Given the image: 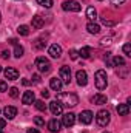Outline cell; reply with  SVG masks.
<instances>
[{
	"instance_id": "cell-38",
	"label": "cell",
	"mask_w": 131,
	"mask_h": 133,
	"mask_svg": "<svg viewBox=\"0 0 131 133\" xmlns=\"http://www.w3.org/2000/svg\"><path fill=\"white\" fill-rule=\"evenodd\" d=\"M42 98H45V99L49 98V91H48V90H43V91H42Z\"/></svg>"
},
{
	"instance_id": "cell-42",
	"label": "cell",
	"mask_w": 131,
	"mask_h": 133,
	"mask_svg": "<svg viewBox=\"0 0 131 133\" xmlns=\"http://www.w3.org/2000/svg\"><path fill=\"white\" fill-rule=\"evenodd\" d=\"M8 42H9L11 45H17V39H9Z\"/></svg>"
},
{
	"instance_id": "cell-48",
	"label": "cell",
	"mask_w": 131,
	"mask_h": 133,
	"mask_svg": "<svg viewBox=\"0 0 131 133\" xmlns=\"http://www.w3.org/2000/svg\"><path fill=\"white\" fill-rule=\"evenodd\" d=\"M100 2H102V0H100Z\"/></svg>"
},
{
	"instance_id": "cell-8",
	"label": "cell",
	"mask_w": 131,
	"mask_h": 133,
	"mask_svg": "<svg viewBox=\"0 0 131 133\" xmlns=\"http://www.w3.org/2000/svg\"><path fill=\"white\" fill-rule=\"evenodd\" d=\"M76 79H77V84H79L80 87H85V85L88 84V74H86V71L79 70V71L76 73Z\"/></svg>"
},
{
	"instance_id": "cell-6",
	"label": "cell",
	"mask_w": 131,
	"mask_h": 133,
	"mask_svg": "<svg viewBox=\"0 0 131 133\" xmlns=\"http://www.w3.org/2000/svg\"><path fill=\"white\" fill-rule=\"evenodd\" d=\"M59 74H60V81H62V84H69L71 82V68L69 66H60V70H59Z\"/></svg>"
},
{
	"instance_id": "cell-11",
	"label": "cell",
	"mask_w": 131,
	"mask_h": 133,
	"mask_svg": "<svg viewBox=\"0 0 131 133\" xmlns=\"http://www.w3.org/2000/svg\"><path fill=\"white\" fill-rule=\"evenodd\" d=\"M62 122H63V125L65 127H72L74 125V122H76V115L74 113H66L63 115V119H62Z\"/></svg>"
},
{
	"instance_id": "cell-21",
	"label": "cell",
	"mask_w": 131,
	"mask_h": 133,
	"mask_svg": "<svg viewBox=\"0 0 131 133\" xmlns=\"http://www.w3.org/2000/svg\"><path fill=\"white\" fill-rule=\"evenodd\" d=\"M86 30H88L90 34H99L100 33V26H99L97 23H94V22H90V23L86 25Z\"/></svg>"
},
{
	"instance_id": "cell-23",
	"label": "cell",
	"mask_w": 131,
	"mask_h": 133,
	"mask_svg": "<svg viewBox=\"0 0 131 133\" xmlns=\"http://www.w3.org/2000/svg\"><path fill=\"white\" fill-rule=\"evenodd\" d=\"M16 48H14V57H17V59H20L22 56H23V46L22 45H14Z\"/></svg>"
},
{
	"instance_id": "cell-37",
	"label": "cell",
	"mask_w": 131,
	"mask_h": 133,
	"mask_svg": "<svg viewBox=\"0 0 131 133\" xmlns=\"http://www.w3.org/2000/svg\"><path fill=\"white\" fill-rule=\"evenodd\" d=\"M127 0H111V3L113 5H122V3H125Z\"/></svg>"
},
{
	"instance_id": "cell-22",
	"label": "cell",
	"mask_w": 131,
	"mask_h": 133,
	"mask_svg": "<svg viewBox=\"0 0 131 133\" xmlns=\"http://www.w3.org/2000/svg\"><path fill=\"white\" fill-rule=\"evenodd\" d=\"M79 56L82 59H90L91 57V48L90 46H83L82 50H79Z\"/></svg>"
},
{
	"instance_id": "cell-1",
	"label": "cell",
	"mask_w": 131,
	"mask_h": 133,
	"mask_svg": "<svg viewBox=\"0 0 131 133\" xmlns=\"http://www.w3.org/2000/svg\"><path fill=\"white\" fill-rule=\"evenodd\" d=\"M57 101L62 104V107H68V108H72L79 104V98L74 93H59Z\"/></svg>"
},
{
	"instance_id": "cell-30",
	"label": "cell",
	"mask_w": 131,
	"mask_h": 133,
	"mask_svg": "<svg viewBox=\"0 0 131 133\" xmlns=\"http://www.w3.org/2000/svg\"><path fill=\"white\" fill-rule=\"evenodd\" d=\"M69 57H71L72 61H76V59L79 57V51H77V50H69Z\"/></svg>"
},
{
	"instance_id": "cell-7",
	"label": "cell",
	"mask_w": 131,
	"mask_h": 133,
	"mask_svg": "<svg viewBox=\"0 0 131 133\" xmlns=\"http://www.w3.org/2000/svg\"><path fill=\"white\" fill-rule=\"evenodd\" d=\"M93 113L90 111V110H85V111H82L80 115H79V121H80V124H83V125H88V124H91V121H93Z\"/></svg>"
},
{
	"instance_id": "cell-26",
	"label": "cell",
	"mask_w": 131,
	"mask_h": 133,
	"mask_svg": "<svg viewBox=\"0 0 131 133\" xmlns=\"http://www.w3.org/2000/svg\"><path fill=\"white\" fill-rule=\"evenodd\" d=\"M34 104H35V108L39 111H46V104L43 101H34Z\"/></svg>"
},
{
	"instance_id": "cell-29",
	"label": "cell",
	"mask_w": 131,
	"mask_h": 133,
	"mask_svg": "<svg viewBox=\"0 0 131 133\" xmlns=\"http://www.w3.org/2000/svg\"><path fill=\"white\" fill-rule=\"evenodd\" d=\"M9 96L11 98H19V88H16V87H12V88H9Z\"/></svg>"
},
{
	"instance_id": "cell-39",
	"label": "cell",
	"mask_w": 131,
	"mask_h": 133,
	"mask_svg": "<svg viewBox=\"0 0 131 133\" xmlns=\"http://www.w3.org/2000/svg\"><path fill=\"white\" fill-rule=\"evenodd\" d=\"M2 57H3V59H8V57H9V51H3V53H2Z\"/></svg>"
},
{
	"instance_id": "cell-36",
	"label": "cell",
	"mask_w": 131,
	"mask_h": 133,
	"mask_svg": "<svg viewBox=\"0 0 131 133\" xmlns=\"http://www.w3.org/2000/svg\"><path fill=\"white\" fill-rule=\"evenodd\" d=\"M33 82L34 84H39V82H40V76H39V74H34L33 76Z\"/></svg>"
},
{
	"instance_id": "cell-16",
	"label": "cell",
	"mask_w": 131,
	"mask_h": 133,
	"mask_svg": "<svg viewBox=\"0 0 131 133\" xmlns=\"http://www.w3.org/2000/svg\"><path fill=\"white\" fill-rule=\"evenodd\" d=\"M31 25H33L34 30H40V28L45 25V20H43V17H40V16H34L33 20H31Z\"/></svg>"
},
{
	"instance_id": "cell-20",
	"label": "cell",
	"mask_w": 131,
	"mask_h": 133,
	"mask_svg": "<svg viewBox=\"0 0 131 133\" xmlns=\"http://www.w3.org/2000/svg\"><path fill=\"white\" fill-rule=\"evenodd\" d=\"M117 113H119L120 116H127V115L130 113V105H128V104H119V105H117Z\"/></svg>"
},
{
	"instance_id": "cell-32",
	"label": "cell",
	"mask_w": 131,
	"mask_h": 133,
	"mask_svg": "<svg viewBox=\"0 0 131 133\" xmlns=\"http://www.w3.org/2000/svg\"><path fill=\"white\" fill-rule=\"evenodd\" d=\"M102 23H103V25H106V26H113V25H114V22H113V20H108V19H105V17H102Z\"/></svg>"
},
{
	"instance_id": "cell-45",
	"label": "cell",
	"mask_w": 131,
	"mask_h": 133,
	"mask_svg": "<svg viewBox=\"0 0 131 133\" xmlns=\"http://www.w3.org/2000/svg\"><path fill=\"white\" fill-rule=\"evenodd\" d=\"M103 133H110V132H103Z\"/></svg>"
},
{
	"instance_id": "cell-47",
	"label": "cell",
	"mask_w": 131,
	"mask_h": 133,
	"mask_svg": "<svg viewBox=\"0 0 131 133\" xmlns=\"http://www.w3.org/2000/svg\"><path fill=\"white\" fill-rule=\"evenodd\" d=\"M0 133H3V132H2V130H0Z\"/></svg>"
},
{
	"instance_id": "cell-19",
	"label": "cell",
	"mask_w": 131,
	"mask_h": 133,
	"mask_svg": "<svg viewBox=\"0 0 131 133\" xmlns=\"http://www.w3.org/2000/svg\"><path fill=\"white\" fill-rule=\"evenodd\" d=\"M86 19L90 22H94L97 19V11L94 9V6H88V9H86Z\"/></svg>"
},
{
	"instance_id": "cell-46",
	"label": "cell",
	"mask_w": 131,
	"mask_h": 133,
	"mask_svg": "<svg viewBox=\"0 0 131 133\" xmlns=\"http://www.w3.org/2000/svg\"><path fill=\"white\" fill-rule=\"evenodd\" d=\"M0 71H2V66H0Z\"/></svg>"
},
{
	"instance_id": "cell-9",
	"label": "cell",
	"mask_w": 131,
	"mask_h": 133,
	"mask_svg": "<svg viewBox=\"0 0 131 133\" xmlns=\"http://www.w3.org/2000/svg\"><path fill=\"white\" fill-rule=\"evenodd\" d=\"M49 110H51V113H53L54 116H60L62 111H63V107H62V104H60L59 101H53V102L49 104Z\"/></svg>"
},
{
	"instance_id": "cell-17",
	"label": "cell",
	"mask_w": 131,
	"mask_h": 133,
	"mask_svg": "<svg viewBox=\"0 0 131 133\" xmlns=\"http://www.w3.org/2000/svg\"><path fill=\"white\" fill-rule=\"evenodd\" d=\"M91 102L94 104V105H103V104H106V96L105 95H94L93 98H91Z\"/></svg>"
},
{
	"instance_id": "cell-28",
	"label": "cell",
	"mask_w": 131,
	"mask_h": 133,
	"mask_svg": "<svg viewBox=\"0 0 131 133\" xmlns=\"http://www.w3.org/2000/svg\"><path fill=\"white\" fill-rule=\"evenodd\" d=\"M37 3L43 8H51L53 6V0H37Z\"/></svg>"
},
{
	"instance_id": "cell-25",
	"label": "cell",
	"mask_w": 131,
	"mask_h": 133,
	"mask_svg": "<svg viewBox=\"0 0 131 133\" xmlns=\"http://www.w3.org/2000/svg\"><path fill=\"white\" fill-rule=\"evenodd\" d=\"M17 33L20 34V36H28L30 34V26L28 25H20L17 28Z\"/></svg>"
},
{
	"instance_id": "cell-41",
	"label": "cell",
	"mask_w": 131,
	"mask_h": 133,
	"mask_svg": "<svg viewBox=\"0 0 131 133\" xmlns=\"http://www.w3.org/2000/svg\"><path fill=\"white\" fill-rule=\"evenodd\" d=\"M26 133H40V132H39L37 129H28V132Z\"/></svg>"
},
{
	"instance_id": "cell-18",
	"label": "cell",
	"mask_w": 131,
	"mask_h": 133,
	"mask_svg": "<svg viewBox=\"0 0 131 133\" xmlns=\"http://www.w3.org/2000/svg\"><path fill=\"white\" fill-rule=\"evenodd\" d=\"M49 87H51L54 91H60V90H62V81L57 79V77H53V79L49 81Z\"/></svg>"
},
{
	"instance_id": "cell-34",
	"label": "cell",
	"mask_w": 131,
	"mask_h": 133,
	"mask_svg": "<svg viewBox=\"0 0 131 133\" xmlns=\"http://www.w3.org/2000/svg\"><path fill=\"white\" fill-rule=\"evenodd\" d=\"M6 90H8L6 82H5V81H0V91H6Z\"/></svg>"
},
{
	"instance_id": "cell-14",
	"label": "cell",
	"mask_w": 131,
	"mask_h": 133,
	"mask_svg": "<svg viewBox=\"0 0 131 133\" xmlns=\"http://www.w3.org/2000/svg\"><path fill=\"white\" fill-rule=\"evenodd\" d=\"M60 127H62V124L57 121V119H51L49 122H48V130L53 133H57L60 132Z\"/></svg>"
},
{
	"instance_id": "cell-40",
	"label": "cell",
	"mask_w": 131,
	"mask_h": 133,
	"mask_svg": "<svg viewBox=\"0 0 131 133\" xmlns=\"http://www.w3.org/2000/svg\"><path fill=\"white\" fill-rule=\"evenodd\" d=\"M5 125H6V121H5V119H0V130L5 129Z\"/></svg>"
},
{
	"instance_id": "cell-31",
	"label": "cell",
	"mask_w": 131,
	"mask_h": 133,
	"mask_svg": "<svg viewBox=\"0 0 131 133\" xmlns=\"http://www.w3.org/2000/svg\"><path fill=\"white\" fill-rule=\"evenodd\" d=\"M123 53H125L128 57L131 56V45L130 43H125V45H123Z\"/></svg>"
},
{
	"instance_id": "cell-2",
	"label": "cell",
	"mask_w": 131,
	"mask_h": 133,
	"mask_svg": "<svg viewBox=\"0 0 131 133\" xmlns=\"http://www.w3.org/2000/svg\"><path fill=\"white\" fill-rule=\"evenodd\" d=\"M94 82H96V87H97L99 90L106 88V85H108V77H106L105 70H99V71H96V74H94Z\"/></svg>"
},
{
	"instance_id": "cell-5",
	"label": "cell",
	"mask_w": 131,
	"mask_h": 133,
	"mask_svg": "<svg viewBox=\"0 0 131 133\" xmlns=\"http://www.w3.org/2000/svg\"><path fill=\"white\" fill-rule=\"evenodd\" d=\"M62 8H63V11L79 12L82 6H80V3H79V2H74V0H68V2H63V3H62Z\"/></svg>"
},
{
	"instance_id": "cell-13",
	"label": "cell",
	"mask_w": 131,
	"mask_h": 133,
	"mask_svg": "<svg viewBox=\"0 0 131 133\" xmlns=\"http://www.w3.org/2000/svg\"><path fill=\"white\" fill-rule=\"evenodd\" d=\"M34 101H35V96H34V91H25L23 96H22V102L25 105H31Z\"/></svg>"
},
{
	"instance_id": "cell-10",
	"label": "cell",
	"mask_w": 131,
	"mask_h": 133,
	"mask_svg": "<svg viewBox=\"0 0 131 133\" xmlns=\"http://www.w3.org/2000/svg\"><path fill=\"white\" fill-rule=\"evenodd\" d=\"M48 53H49V56H51V57L59 59V57L62 56V46H60V45H57V43H53V45L49 46Z\"/></svg>"
},
{
	"instance_id": "cell-4",
	"label": "cell",
	"mask_w": 131,
	"mask_h": 133,
	"mask_svg": "<svg viewBox=\"0 0 131 133\" xmlns=\"http://www.w3.org/2000/svg\"><path fill=\"white\" fill-rule=\"evenodd\" d=\"M35 66H37V70L40 71V73H49L51 71V64H49V61L46 59V57H37L35 59Z\"/></svg>"
},
{
	"instance_id": "cell-15",
	"label": "cell",
	"mask_w": 131,
	"mask_h": 133,
	"mask_svg": "<svg viewBox=\"0 0 131 133\" xmlns=\"http://www.w3.org/2000/svg\"><path fill=\"white\" fill-rule=\"evenodd\" d=\"M3 113H5V116H6L8 119H14V118L17 116V108H16V107H11V105H8V107H5Z\"/></svg>"
},
{
	"instance_id": "cell-12",
	"label": "cell",
	"mask_w": 131,
	"mask_h": 133,
	"mask_svg": "<svg viewBox=\"0 0 131 133\" xmlns=\"http://www.w3.org/2000/svg\"><path fill=\"white\" fill-rule=\"evenodd\" d=\"M5 77H6L8 81H16V79H19V71H17L16 68L8 66V68L5 70Z\"/></svg>"
},
{
	"instance_id": "cell-35",
	"label": "cell",
	"mask_w": 131,
	"mask_h": 133,
	"mask_svg": "<svg viewBox=\"0 0 131 133\" xmlns=\"http://www.w3.org/2000/svg\"><path fill=\"white\" fill-rule=\"evenodd\" d=\"M110 40H111L110 37H103V39L100 40V43H102V45H108V43H110Z\"/></svg>"
},
{
	"instance_id": "cell-3",
	"label": "cell",
	"mask_w": 131,
	"mask_h": 133,
	"mask_svg": "<svg viewBox=\"0 0 131 133\" xmlns=\"http://www.w3.org/2000/svg\"><path fill=\"white\" fill-rule=\"evenodd\" d=\"M96 121H97L99 127H106L110 124V111L108 110H100V111H97Z\"/></svg>"
},
{
	"instance_id": "cell-24",
	"label": "cell",
	"mask_w": 131,
	"mask_h": 133,
	"mask_svg": "<svg viewBox=\"0 0 131 133\" xmlns=\"http://www.w3.org/2000/svg\"><path fill=\"white\" fill-rule=\"evenodd\" d=\"M111 62H113V66H119V65L125 66V59H123V57H120V56H116Z\"/></svg>"
},
{
	"instance_id": "cell-33",
	"label": "cell",
	"mask_w": 131,
	"mask_h": 133,
	"mask_svg": "<svg viewBox=\"0 0 131 133\" xmlns=\"http://www.w3.org/2000/svg\"><path fill=\"white\" fill-rule=\"evenodd\" d=\"M34 122H35L37 125H43V124H45L43 118H40V116H35V118H34Z\"/></svg>"
},
{
	"instance_id": "cell-44",
	"label": "cell",
	"mask_w": 131,
	"mask_h": 133,
	"mask_svg": "<svg viewBox=\"0 0 131 133\" xmlns=\"http://www.w3.org/2000/svg\"><path fill=\"white\" fill-rule=\"evenodd\" d=\"M0 20H2V14H0Z\"/></svg>"
},
{
	"instance_id": "cell-27",
	"label": "cell",
	"mask_w": 131,
	"mask_h": 133,
	"mask_svg": "<svg viewBox=\"0 0 131 133\" xmlns=\"http://www.w3.org/2000/svg\"><path fill=\"white\" fill-rule=\"evenodd\" d=\"M45 45H46V42H43V39H37L35 43H34V48L35 50H42V48H45Z\"/></svg>"
},
{
	"instance_id": "cell-43",
	"label": "cell",
	"mask_w": 131,
	"mask_h": 133,
	"mask_svg": "<svg viewBox=\"0 0 131 133\" xmlns=\"http://www.w3.org/2000/svg\"><path fill=\"white\" fill-rule=\"evenodd\" d=\"M22 82H23V85H30V84H31V82H30V81H28V79H23V81H22Z\"/></svg>"
}]
</instances>
